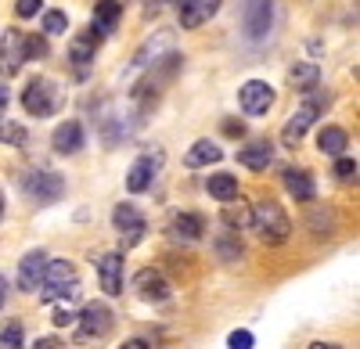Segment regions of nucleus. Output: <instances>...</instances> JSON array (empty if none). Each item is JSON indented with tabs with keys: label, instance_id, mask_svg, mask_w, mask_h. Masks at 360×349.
<instances>
[{
	"label": "nucleus",
	"instance_id": "1",
	"mask_svg": "<svg viewBox=\"0 0 360 349\" xmlns=\"http://www.w3.org/2000/svg\"><path fill=\"white\" fill-rule=\"evenodd\" d=\"M249 230H256L263 245H281V242L292 238V220L278 202L266 198V202H256L252 206V227Z\"/></svg>",
	"mask_w": 360,
	"mask_h": 349
},
{
	"label": "nucleus",
	"instance_id": "2",
	"mask_svg": "<svg viewBox=\"0 0 360 349\" xmlns=\"http://www.w3.org/2000/svg\"><path fill=\"white\" fill-rule=\"evenodd\" d=\"M76 345H98L101 338L112 335V324H115V313L105 306V303H86L79 313H76Z\"/></svg>",
	"mask_w": 360,
	"mask_h": 349
},
{
	"label": "nucleus",
	"instance_id": "3",
	"mask_svg": "<svg viewBox=\"0 0 360 349\" xmlns=\"http://www.w3.org/2000/svg\"><path fill=\"white\" fill-rule=\"evenodd\" d=\"M274 15H278V4L274 0H242V37L249 44H263L270 33H274Z\"/></svg>",
	"mask_w": 360,
	"mask_h": 349
},
{
	"label": "nucleus",
	"instance_id": "4",
	"mask_svg": "<svg viewBox=\"0 0 360 349\" xmlns=\"http://www.w3.org/2000/svg\"><path fill=\"white\" fill-rule=\"evenodd\" d=\"M65 296H79L76 267L69 263V259H47V270L40 277V299L54 303V299H65Z\"/></svg>",
	"mask_w": 360,
	"mask_h": 349
},
{
	"label": "nucleus",
	"instance_id": "5",
	"mask_svg": "<svg viewBox=\"0 0 360 349\" xmlns=\"http://www.w3.org/2000/svg\"><path fill=\"white\" fill-rule=\"evenodd\" d=\"M22 105L29 115H37V119H44V115H54L58 108L65 105V94H62V86H58L54 79H33L25 86V94H22Z\"/></svg>",
	"mask_w": 360,
	"mask_h": 349
},
{
	"label": "nucleus",
	"instance_id": "6",
	"mask_svg": "<svg viewBox=\"0 0 360 349\" xmlns=\"http://www.w3.org/2000/svg\"><path fill=\"white\" fill-rule=\"evenodd\" d=\"M22 191L33 198L37 206H54V202L65 195V177L54 169H33V173H25Z\"/></svg>",
	"mask_w": 360,
	"mask_h": 349
},
{
	"label": "nucleus",
	"instance_id": "7",
	"mask_svg": "<svg viewBox=\"0 0 360 349\" xmlns=\"http://www.w3.org/2000/svg\"><path fill=\"white\" fill-rule=\"evenodd\" d=\"M169 51H173V33H169V29H159V33H155L152 40H144V47L134 54V62H130V69H127V79H134V76H141V72H148V69H155Z\"/></svg>",
	"mask_w": 360,
	"mask_h": 349
},
{
	"label": "nucleus",
	"instance_id": "8",
	"mask_svg": "<svg viewBox=\"0 0 360 349\" xmlns=\"http://www.w3.org/2000/svg\"><path fill=\"white\" fill-rule=\"evenodd\" d=\"M321 108H324V98H307L303 105H299V108L292 112V119H288V123H285V130H281V144H285V148H295V144L307 137V130L317 123Z\"/></svg>",
	"mask_w": 360,
	"mask_h": 349
},
{
	"label": "nucleus",
	"instance_id": "9",
	"mask_svg": "<svg viewBox=\"0 0 360 349\" xmlns=\"http://www.w3.org/2000/svg\"><path fill=\"white\" fill-rule=\"evenodd\" d=\"M112 223H115V235H119V242H123V249H134V245L144 242L148 223H144V216L130 206V202H119V206L112 209Z\"/></svg>",
	"mask_w": 360,
	"mask_h": 349
},
{
	"label": "nucleus",
	"instance_id": "10",
	"mask_svg": "<svg viewBox=\"0 0 360 349\" xmlns=\"http://www.w3.org/2000/svg\"><path fill=\"white\" fill-rule=\"evenodd\" d=\"M238 105H242L245 115H266L270 105H274V86L263 79H249L242 91H238Z\"/></svg>",
	"mask_w": 360,
	"mask_h": 349
},
{
	"label": "nucleus",
	"instance_id": "11",
	"mask_svg": "<svg viewBox=\"0 0 360 349\" xmlns=\"http://www.w3.org/2000/svg\"><path fill=\"white\" fill-rule=\"evenodd\" d=\"M25 65V37L18 29H8L0 37V76H15Z\"/></svg>",
	"mask_w": 360,
	"mask_h": 349
},
{
	"label": "nucleus",
	"instance_id": "12",
	"mask_svg": "<svg viewBox=\"0 0 360 349\" xmlns=\"http://www.w3.org/2000/svg\"><path fill=\"white\" fill-rule=\"evenodd\" d=\"M98 281L105 288V296H123V252L98 256Z\"/></svg>",
	"mask_w": 360,
	"mask_h": 349
},
{
	"label": "nucleus",
	"instance_id": "13",
	"mask_svg": "<svg viewBox=\"0 0 360 349\" xmlns=\"http://www.w3.org/2000/svg\"><path fill=\"white\" fill-rule=\"evenodd\" d=\"M159 166H162V155L159 152L155 155H141L130 166V173H127V191H134V195L148 191V187H152V180H155V173H159Z\"/></svg>",
	"mask_w": 360,
	"mask_h": 349
},
{
	"label": "nucleus",
	"instance_id": "14",
	"mask_svg": "<svg viewBox=\"0 0 360 349\" xmlns=\"http://www.w3.org/2000/svg\"><path fill=\"white\" fill-rule=\"evenodd\" d=\"M134 288H137V296H141L144 303H162V299H169V281H166L159 270H152V267L137 270Z\"/></svg>",
	"mask_w": 360,
	"mask_h": 349
},
{
	"label": "nucleus",
	"instance_id": "15",
	"mask_svg": "<svg viewBox=\"0 0 360 349\" xmlns=\"http://www.w3.org/2000/svg\"><path fill=\"white\" fill-rule=\"evenodd\" d=\"M44 270H47V256L40 249L37 252H25V259L18 263V288H22V292H37Z\"/></svg>",
	"mask_w": 360,
	"mask_h": 349
},
{
	"label": "nucleus",
	"instance_id": "16",
	"mask_svg": "<svg viewBox=\"0 0 360 349\" xmlns=\"http://www.w3.org/2000/svg\"><path fill=\"white\" fill-rule=\"evenodd\" d=\"M220 4H224V0H184V4H180V25H184V29L205 25L209 18L220 11Z\"/></svg>",
	"mask_w": 360,
	"mask_h": 349
},
{
	"label": "nucleus",
	"instance_id": "17",
	"mask_svg": "<svg viewBox=\"0 0 360 349\" xmlns=\"http://www.w3.org/2000/svg\"><path fill=\"white\" fill-rule=\"evenodd\" d=\"M98 44H101V37L94 33V29H86V33H79L72 44H69V62L83 72L90 62H94V54H98Z\"/></svg>",
	"mask_w": 360,
	"mask_h": 349
},
{
	"label": "nucleus",
	"instance_id": "18",
	"mask_svg": "<svg viewBox=\"0 0 360 349\" xmlns=\"http://www.w3.org/2000/svg\"><path fill=\"white\" fill-rule=\"evenodd\" d=\"M119 18H123V4H119V0H98V4H94V22H90V29H94L98 37H108V33H115Z\"/></svg>",
	"mask_w": 360,
	"mask_h": 349
},
{
	"label": "nucleus",
	"instance_id": "19",
	"mask_svg": "<svg viewBox=\"0 0 360 349\" xmlns=\"http://www.w3.org/2000/svg\"><path fill=\"white\" fill-rule=\"evenodd\" d=\"M83 126L76 123V119H69V123H62L54 130V137H51V144H54V152L58 155H76L79 148H83Z\"/></svg>",
	"mask_w": 360,
	"mask_h": 349
},
{
	"label": "nucleus",
	"instance_id": "20",
	"mask_svg": "<svg viewBox=\"0 0 360 349\" xmlns=\"http://www.w3.org/2000/svg\"><path fill=\"white\" fill-rule=\"evenodd\" d=\"M220 159H224L220 144H213V140H195L191 148H188V155H184V166H188V169H202V166H217Z\"/></svg>",
	"mask_w": 360,
	"mask_h": 349
},
{
	"label": "nucleus",
	"instance_id": "21",
	"mask_svg": "<svg viewBox=\"0 0 360 349\" xmlns=\"http://www.w3.org/2000/svg\"><path fill=\"white\" fill-rule=\"evenodd\" d=\"M238 162H242L245 169H266L270 162H274V144L270 140H256V144H245L242 152H238Z\"/></svg>",
	"mask_w": 360,
	"mask_h": 349
},
{
	"label": "nucleus",
	"instance_id": "22",
	"mask_svg": "<svg viewBox=\"0 0 360 349\" xmlns=\"http://www.w3.org/2000/svg\"><path fill=\"white\" fill-rule=\"evenodd\" d=\"M285 191L295 198V202H314L317 195V184L307 169H285Z\"/></svg>",
	"mask_w": 360,
	"mask_h": 349
},
{
	"label": "nucleus",
	"instance_id": "23",
	"mask_svg": "<svg viewBox=\"0 0 360 349\" xmlns=\"http://www.w3.org/2000/svg\"><path fill=\"white\" fill-rule=\"evenodd\" d=\"M169 230H173V238H180V242H198L202 230H205V223H202V216H195V213H176V216L169 220Z\"/></svg>",
	"mask_w": 360,
	"mask_h": 349
},
{
	"label": "nucleus",
	"instance_id": "24",
	"mask_svg": "<svg viewBox=\"0 0 360 349\" xmlns=\"http://www.w3.org/2000/svg\"><path fill=\"white\" fill-rule=\"evenodd\" d=\"M224 223H227L231 230H249V227H252V209L234 195V198L224 202Z\"/></svg>",
	"mask_w": 360,
	"mask_h": 349
},
{
	"label": "nucleus",
	"instance_id": "25",
	"mask_svg": "<svg viewBox=\"0 0 360 349\" xmlns=\"http://www.w3.org/2000/svg\"><path fill=\"white\" fill-rule=\"evenodd\" d=\"M346 144H349V137H346V130L342 126H324L321 133H317V148L324 152V155H342L346 152Z\"/></svg>",
	"mask_w": 360,
	"mask_h": 349
},
{
	"label": "nucleus",
	"instance_id": "26",
	"mask_svg": "<svg viewBox=\"0 0 360 349\" xmlns=\"http://www.w3.org/2000/svg\"><path fill=\"white\" fill-rule=\"evenodd\" d=\"M317 79H321V69L314 62H299V65L288 69V83L295 86V91H314Z\"/></svg>",
	"mask_w": 360,
	"mask_h": 349
},
{
	"label": "nucleus",
	"instance_id": "27",
	"mask_svg": "<svg viewBox=\"0 0 360 349\" xmlns=\"http://www.w3.org/2000/svg\"><path fill=\"white\" fill-rule=\"evenodd\" d=\"M205 187L217 202H227V198L238 195V177H231V173H213V177L205 180Z\"/></svg>",
	"mask_w": 360,
	"mask_h": 349
},
{
	"label": "nucleus",
	"instance_id": "28",
	"mask_svg": "<svg viewBox=\"0 0 360 349\" xmlns=\"http://www.w3.org/2000/svg\"><path fill=\"white\" fill-rule=\"evenodd\" d=\"M213 249H217V256L220 259H227V263H234V259H242V238H238V230H224V235L213 242Z\"/></svg>",
	"mask_w": 360,
	"mask_h": 349
},
{
	"label": "nucleus",
	"instance_id": "29",
	"mask_svg": "<svg viewBox=\"0 0 360 349\" xmlns=\"http://www.w3.org/2000/svg\"><path fill=\"white\" fill-rule=\"evenodd\" d=\"M0 144H8V148H25V144H29L25 126L11 123V119H0Z\"/></svg>",
	"mask_w": 360,
	"mask_h": 349
},
{
	"label": "nucleus",
	"instance_id": "30",
	"mask_svg": "<svg viewBox=\"0 0 360 349\" xmlns=\"http://www.w3.org/2000/svg\"><path fill=\"white\" fill-rule=\"evenodd\" d=\"M54 328H65L76 321V296H65V299H54Z\"/></svg>",
	"mask_w": 360,
	"mask_h": 349
},
{
	"label": "nucleus",
	"instance_id": "31",
	"mask_svg": "<svg viewBox=\"0 0 360 349\" xmlns=\"http://www.w3.org/2000/svg\"><path fill=\"white\" fill-rule=\"evenodd\" d=\"M69 29V15L65 11H44V33L47 37H62Z\"/></svg>",
	"mask_w": 360,
	"mask_h": 349
},
{
	"label": "nucleus",
	"instance_id": "32",
	"mask_svg": "<svg viewBox=\"0 0 360 349\" xmlns=\"http://www.w3.org/2000/svg\"><path fill=\"white\" fill-rule=\"evenodd\" d=\"M0 349H22V324L18 321H8L0 328Z\"/></svg>",
	"mask_w": 360,
	"mask_h": 349
},
{
	"label": "nucleus",
	"instance_id": "33",
	"mask_svg": "<svg viewBox=\"0 0 360 349\" xmlns=\"http://www.w3.org/2000/svg\"><path fill=\"white\" fill-rule=\"evenodd\" d=\"M335 177H339L342 184H356V159L339 155V159H335Z\"/></svg>",
	"mask_w": 360,
	"mask_h": 349
},
{
	"label": "nucleus",
	"instance_id": "34",
	"mask_svg": "<svg viewBox=\"0 0 360 349\" xmlns=\"http://www.w3.org/2000/svg\"><path fill=\"white\" fill-rule=\"evenodd\" d=\"M252 345H256V338H252V331H245V328L227 335V349H252Z\"/></svg>",
	"mask_w": 360,
	"mask_h": 349
},
{
	"label": "nucleus",
	"instance_id": "35",
	"mask_svg": "<svg viewBox=\"0 0 360 349\" xmlns=\"http://www.w3.org/2000/svg\"><path fill=\"white\" fill-rule=\"evenodd\" d=\"M25 58H47V40L44 37H25Z\"/></svg>",
	"mask_w": 360,
	"mask_h": 349
},
{
	"label": "nucleus",
	"instance_id": "36",
	"mask_svg": "<svg viewBox=\"0 0 360 349\" xmlns=\"http://www.w3.org/2000/svg\"><path fill=\"white\" fill-rule=\"evenodd\" d=\"M40 8H44V0H18V4H15V15H18V18H33Z\"/></svg>",
	"mask_w": 360,
	"mask_h": 349
},
{
	"label": "nucleus",
	"instance_id": "37",
	"mask_svg": "<svg viewBox=\"0 0 360 349\" xmlns=\"http://www.w3.org/2000/svg\"><path fill=\"white\" fill-rule=\"evenodd\" d=\"M33 349H62V342H58V338H37Z\"/></svg>",
	"mask_w": 360,
	"mask_h": 349
},
{
	"label": "nucleus",
	"instance_id": "38",
	"mask_svg": "<svg viewBox=\"0 0 360 349\" xmlns=\"http://www.w3.org/2000/svg\"><path fill=\"white\" fill-rule=\"evenodd\" d=\"M119 349H152V345H148L144 338H130V342H123V345H119Z\"/></svg>",
	"mask_w": 360,
	"mask_h": 349
},
{
	"label": "nucleus",
	"instance_id": "39",
	"mask_svg": "<svg viewBox=\"0 0 360 349\" xmlns=\"http://www.w3.org/2000/svg\"><path fill=\"white\" fill-rule=\"evenodd\" d=\"M4 112H8V86L0 83V115H4Z\"/></svg>",
	"mask_w": 360,
	"mask_h": 349
},
{
	"label": "nucleus",
	"instance_id": "40",
	"mask_svg": "<svg viewBox=\"0 0 360 349\" xmlns=\"http://www.w3.org/2000/svg\"><path fill=\"white\" fill-rule=\"evenodd\" d=\"M4 299H8V281L0 277V310H4Z\"/></svg>",
	"mask_w": 360,
	"mask_h": 349
},
{
	"label": "nucleus",
	"instance_id": "41",
	"mask_svg": "<svg viewBox=\"0 0 360 349\" xmlns=\"http://www.w3.org/2000/svg\"><path fill=\"white\" fill-rule=\"evenodd\" d=\"M310 349H339L335 342H310Z\"/></svg>",
	"mask_w": 360,
	"mask_h": 349
},
{
	"label": "nucleus",
	"instance_id": "42",
	"mask_svg": "<svg viewBox=\"0 0 360 349\" xmlns=\"http://www.w3.org/2000/svg\"><path fill=\"white\" fill-rule=\"evenodd\" d=\"M0 216H4V195H0Z\"/></svg>",
	"mask_w": 360,
	"mask_h": 349
},
{
	"label": "nucleus",
	"instance_id": "43",
	"mask_svg": "<svg viewBox=\"0 0 360 349\" xmlns=\"http://www.w3.org/2000/svg\"><path fill=\"white\" fill-rule=\"evenodd\" d=\"M173 4H176V8H180V4H184V0H173Z\"/></svg>",
	"mask_w": 360,
	"mask_h": 349
},
{
	"label": "nucleus",
	"instance_id": "44",
	"mask_svg": "<svg viewBox=\"0 0 360 349\" xmlns=\"http://www.w3.org/2000/svg\"><path fill=\"white\" fill-rule=\"evenodd\" d=\"M119 4H123V0H119Z\"/></svg>",
	"mask_w": 360,
	"mask_h": 349
}]
</instances>
